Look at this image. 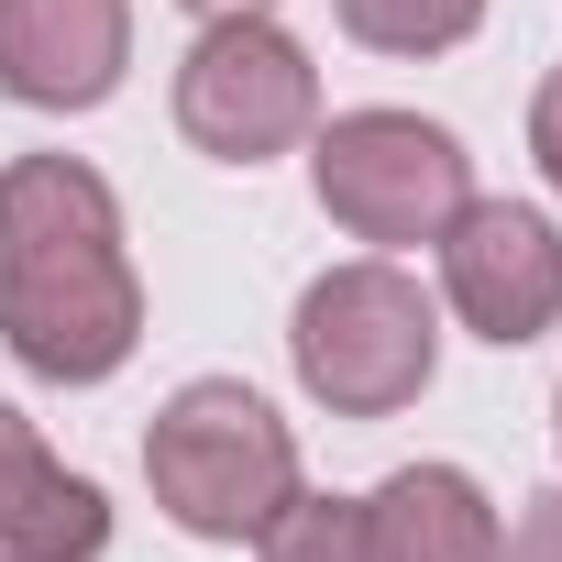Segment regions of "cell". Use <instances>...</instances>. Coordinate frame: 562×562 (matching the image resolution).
I'll return each mask as SVG.
<instances>
[{
	"mask_svg": "<svg viewBox=\"0 0 562 562\" xmlns=\"http://www.w3.org/2000/svg\"><path fill=\"white\" fill-rule=\"evenodd\" d=\"M0 342L45 386H100L144 342V276L122 254V199L78 155L0 166Z\"/></svg>",
	"mask_w": 562,
	"mask_h": 562,
	"instance_id": "1",
	"label": "cell"
},
{
	"mask_svg": "<svg viewBox=\"0 0 562 562\" xmlns=\"http://www.w3.org/2000/svg\"><path fill=\"white\" fill-rule=\"evenodd\" d=\"M144 485L188 540H254L299 496V441L243 375H199L144 430Z\"/></svg>",
	"mask_w": 562,
	"mask_h": 562,
	"instance_id": "2",
	"label": "cell"
},
{
	"mask_svg": "<svg viewBox=\"0 0 562 562\" xmlns=\"http://www.w3.org/2000/svg\"><path fill=\"white\" fill-rule=\"evenodd\" d=\"M288 353H299V386L331 419H397L430 386V364H441V321H430L408 265L364 254V265H331V276L299 288Z\"/></svg>",
	"mask_w": 562,
	"mask_h": 562,
	"instance_id": "3",
	"label": "cell"
},
{
	"mask_svg": "<svg viewBox=\"0 0 562 562\" xmlns=\"http://www.w3.org/2000/svg\"><path fill=\"white\" fill-rule=\"evenodd\" d=\"M177 133L210 155V166H265L321 133V67L299 34H276L265 12H232L188 45L177 67Z\"/></svg>",
	"mask_w": 562,
	"mask_h": 562,
	"instance_id": "4",
	"label": "cell"
},
{
	"mask_svg": "<svg viewBox=\"0 0 562 562\" xmlns=\"http://www.w3.org/2000/svg\"><path fill=\"white\" fill-rule=\"evenodd\" d=\"M310 188L353 243H441V221L474 199V166L419 111H342L310 144Z\"/></svg>",
	"mask_w": 562,
	"mask_h": 562,
	"instance_id": "5",
	"label": "cell"
},
{
	"mask_svg": "<svg viewBox=\"0 0 562 562\" xmlns=\"http://www.w3.org/2000/svg\"><path fill=\"white\" fill-rule=\"evenodd\" d=\"M441 299L474 342L518 353L562 321V232L529 199H463L441 221Z\"/></svg>",
	"mask_w": 562,
	"mask_h": 562,
	"instance_id": "6",
	"label": "cell"
},
{
	"mask_svg": "<svg viewBox=\"0 0 562 562\" xmlns=\"http://www.w3.org/2000/svg\"><path fill=\"white\" fill-rule=\"evenodd\" d=\"M133 56V0H0V100L100 111Z\"/></svg>",
	"mask_w": 562,
	"mask_h": 562,
	"instance_id": "7",
	"label": "cell"
},
{
	"mask_svg": "<svg viewBox=\"0 0 562 562\" xmlns=\"http://www.w3.org/2000/svg\"><path fill=\"white\" fill-rule=\"evenodd\" d=\"M111 507L89 474H67L23 408H0V562H100Z\"/></svg>",
	"mask_w": 562,
	"mask_h": 562,
	"instance_id": "8",
	"label": "cell"
},
{
	"mask_svg": "<svg viewBox=\"0 0 562 562\" xmlns=\"http://www.w3.org/2000/svg\"><path fill=\"white\" fill-rule=\"evenodd\" d=\"M364 562H496V507L463 463H397L364 496Z\"/></svg>",
	"mask_w": 562,
	"mask_h": 562,
	"instance_id": "9",
	"label": "cell"
},
{
	"mask_svg": "<svg viewBox=\"0 0 562 562\" xmlns=\"http://www.w3.org/2000/svg\"><path fill=\"white\" fill-rule=\"evenodd\" d=\"M342 34L375 45V56H452L474 23H485V0H331Z\"/></svg>",
	"mask_w": 562,
	"mask_h": 562,
	"instance_id": "10",
	"label": "cell"
},
{
	"mask_svg": "<svg viewBox=\"0 0 562 562\" xmlns=\"http://www.w3.org/2000/svg\"><path fill=\"white\" fill-rule=\"evenodd\" d=\"M254 540H265V562H364V496H310L299 485Z\"/></svg>",
	"mask_w": 562,
	"mask_h": 562,
	"instance_id": "11",
	"label": "cell"
},
{
	"mask_svg": "<svg viewBox=\"0 0 562 562\" xmlns=\"http://www.w3.org/2000/svg\"><path fill=\"white\" fill-rule=\"evenodd\" d=\"M496 562H562V485L518 507V529H496Z\"/></svg>",
	"mask_w": 562,
	"mask_h": 562,
	"instance_id": "12",
	"label": "cell"
},
{
	"mask_svg": "<svg viewBox=\"0 0 562 562\" xmlns=\"http://www.w3.org/2000/svg\"><path fill=\"white\" fill-rule=\"evenodd\" d=\"M529 155H540V177L562 188V67L540 78V100H529Z\"/></svg>",
	"mask_w": 562,
	"mask_h": 562,
	"instance_id": "13",
	"label": "cell"
},
{
	"mask_svg": "<svg viewBox=\"0 0 562 562\" xmlns=\"http://www.w3.org/2000/svg\"><path fill=\"white\" fill-rule=\"evenodd\" d=\"M199 23H232V12H276V0H188Z\"/></svg>",
	"mask_w": 562,
	"mask_h": 562,
	"instance_id": "14",
	"label": "cell"
},
{
	"mask_svg": "<svg viewBox=\"0 0 562 562\" xmlns=\"http://www.w3.org/2000/svg\"><path fill=\"white\" fill-rule=\"evenodd\" d=\"M551 430H562V408H551Z\"/></svg>",
	"mask_w": 562,
	"mask_h": 562,
	"instance_id": "15",
	"label": "cell"
}]
</instances>
